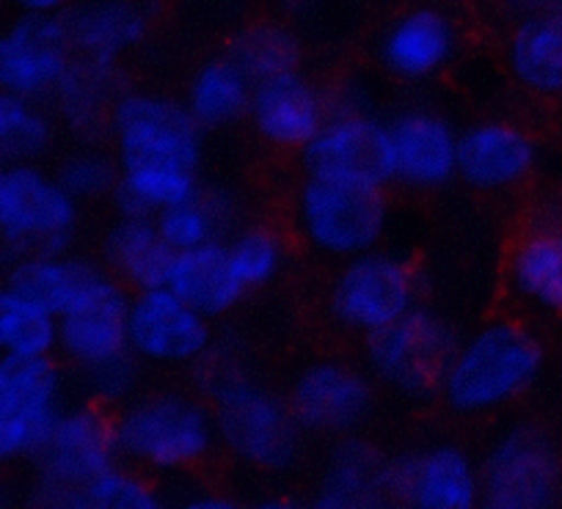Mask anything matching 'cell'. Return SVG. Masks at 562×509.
Returning a JSON list of instances; mask_svg holds the SVG:
<instances>
[{
	"label": "cell",
	"instance_id": "obj_1",
	"mask_svg": "<svg viewBox=\"0 0 562 509\" xmlns=\"http://www.w3.org/2000/svg\"><path fill=\"white\" fill-rule=\"evenodd\" d=\"M540 364L543 350L529 330L496 323L456 350L441 392L456 414H488L532 386Z\"/></svg>",
	"mask_w": 562,
	"mask_h": 509
},
{
	"label": "cell",
	"instance_id": "obj_2",
	"mask_svg": "<svg viewBox=\"0 0 562 509\" xmlns=\"http://www.w3.org/2000/svg\"><path fill=\"white\" fill-rule=\"evenodd\" d=\"M127 317V295L102 273H97L78 301L58 317V348L108 399L122 397L133 383Z\"/></svg>",
	"mask_w": 562,
	"mask_h": 509
},
{
	"label": "cell",
	"instance_id": "obj_3",
	"mask_svg": "<svg viewBox=\"0 0 562 509\" xmlns=\"http://www.w3.org/2000/svg\"><path fill=\"white\" fill-rule=\"evenodd\" d=\"M78 224V199L31 162L0 166V257L64 253Z\"/></svg>",
	"mask_w": 562,
	"mask_h": 509
},
{
	"label": "cell",
	"instance_id": "obj_4",
	"mask_svg": "<svg viewBox=\"0 0 562 509\" xmlns=\"http://www.w3.org/2000/svg\"><path fill=\"white\" fill-rule=\"evenodd\" d=\"M299 224L306 240L326 257L353 259L372 251L386 229L383 188L306 174L299 193Z\"/></svg>",
	"mask_w": 562,
	"mask_h": 509
},
{
	"label": "cell",
	"instance_id": "obj_5",
	"mask_svg": "<svg viewBox=\"0 0 562 509\" xmlns=\"http://www.w3.org/2000/svg\"><path fill=\"white\" fill-rule=\"evenodd\" d=\"M215 427L226 449L246 463L284 468L299 449V421L293 408L237 372L215 381Z\"/></svg>",
	"mask_w": 562,
	"mask_h": 509
},
{
	"label": "cell",
	"instance_id": "obj_6",
	"mask_svg": "<svg viewBox=\"0 0 562 509\" xmlns=\"http://www.w3.org/2000/svg\"><path fill=\"white\" fill-rule=\"evenodd\" d=\"M119 168L169 166L196 171L202 127L191 111L153 94H124L113 102L111 124Z\"/></svg>",
	"mask_w": 562,
	"mask_h": 509
},
{
	"label": "cell",
	"instance_id": "obj_7",
	"mask_svg": "<svg viewBox=\"0 0 562 509\" xmlns=\"http://www.w3.org/2000/svg\"><path fill=\"white\" fill-rule=\"evenodd\" d=\"M113 432L124 457L164 471L196 463L213 443V421L202 405L175 394L133 405Z\"/></svg>",
	"mask_w": 562,
	"mask_h": 509
},
{
	"label": "cell",
	"instance_id": "obj_8",
	"mask_svg": "<svg viewBox=\"0 0 562 509\" xmlns=\"http://www.w3.org/2000/svg\"><path fill=\"white\" fill-rule=\"evenodd\" d=\"M452 330L436 314L411 308L386 328L367 336V361L372 372L405 394H434L445 386L456 359Z\"/></svg>",
	"mask_w": 562,
	"mask_h": 509
},
{
	"label": "cell",
	"instance_id": "obj_9",
	"mask_svg": "<svg viewBox=\"0 0 562 509\" xmlns=\"http://www.w3.org/2000/svg\"><path fill=\"white\" fill-rule=\"evenodd\" d=\"M116 432L100 410L80 408L58 414L45 446L36 454L42 487L50 504L80 507V493L113 465Z\"/></svg>",
	"mask_w": 562,
	"mask_h": 509
},
{
	"label": "cell",
	"instance_id": "obj_10",
	"mask_svg": "<svg viewBox=\"0 0 562 509\" xmlns=\"http://www.w3.org/2000/svg\"><path fill=\"white\" fill-rule=\"evenodd\" d=\"M61 377L47 359H7L0 383V463L36 457L58 419Z\"/></svg>",
	"mask_w": 562,
	"mask_h": 509
},
{
	"label": "cell",
	"instance_id": "obj_11",
	"mask_svg": "<svg viewBox=\"0 0 562 509\" xmlns=\"http://www.w3.org/2000/svg\"><path fill=\"white\" fill-rule=\"evenodd\" d=\"M414 308V279L400 259L367 251L348 259L331 290V314L345 328L375 333Z\"/></svg>",
	"mask_w": 562,
	"mask_h": 509
},
{
	"label": "cell",
	"instance_id": "obj_12",
	"mask_svg": "<svg viewBox=\"0 0 562 509\" xmlns=\"http://www.w3.org/2000/svg\"><path fill=\"white\" fill-rule=\"evenodd\" d=\"M72 39L61 14H23L0 34V91L40 100L53 94L72 64Z\"/></svg>",
	"mask_w": 562,
	"mask_h": 509
},
{
	"label": "cell",
	"instance_id": "obj_13",
	"mask_svg": "<svg viewBox=\"0 0 562 509\" xmlns=\"http://www.w3.org/2000/svg\"><path fill=\"white\" fill-rule=\"evenodd\" d=\"M127 333L133 353L160 366L193 364L210 350L207 317L169 286L138 292L130 303Z\"/></svg>",
	"mask_w": 562,
	"mask_h": 509
},
{
	"label": "cell",
	"instance_id": "obj_14",
	"mask_svg": "<svg viewBox=\"0 0 562 509\" xmlns=\"http://www.w3.org/2000/svg\"><path fill=\"white\" fill-rule=\"evenodd\" d=\"M306 174L389 185L394 180L392 133L359 113H345L323 124L321 133L301 149Z\"/></svg>",
	"mask_w": 562,
	"mask_h": 509
},
{
	"label": "cell",
	"instance_id": "obj_15",
	"mask_svg": "<svg viewBox=\"0 0 562 509\" xmlns=\"http://www.w3.org/2000/svg\"><path fill=\"white\" fill-rule=\"evenodd\" d=\"M560 490V463L549 443L529 430L502 438L485 463L480 493L499 509L549 507Z\"/></svg>",
	"mask_w": 562,
	"mask_h": 509
},
{
	"label": "cell",
	"instance_id": "obj_16",
	"mask_svg": "<svg viewBox=\"0 0 562 509\" xmlns=\"http://www.w3.org/2000/svg\"><path fill=\"white\" fill-rule=\"evenodd\" d=\"M394 180L414 191L445 188L458 174V135L439 113L405 111L389 124Z\"/></svg>",
	"mask_w": 562,
	"mask_h": 509
},
{
	"label": "cell",
	"instance_id": "obj_17",
	"mask_svg": "<svg viewBox=\"0 0 562 509\" xmlns=\"http://www.w3.org/2000/svg\"><path fill=\"white\" fill-rule=\"evenodd\" d=\"M389 490L422 509H469L480 498V476L461 449L439 446L389 465Z\"/></svg>",
	"mask_w": 562,
	"mask_h": 509
},
{
	"label": "cell",
	"instance_id": "obj_18",
	"mask_svg": "<svg viewBox=\"0 0 562 509\" xmlns=\"http://www.w3.org/2000/svg\"><path fill=\"white\" fill-rule=\"evenodd\" d=\"M248 116L259 138L279 149H304L328 122L323 97L295 72L254 86Z\"/></svg>",
	"mask_w": 562,
	"mask_h": 509
},
{
	"label": "cell",
	"instance_id": "obj_19",
	"mask_svg": "<svg viewBox=\"0 0 562 509\" xmlns=\"http://www.w3.org/2000/svg\"><path fill=\"white\" fill-rule=\"evenodd\" d=\"M293 416L312 432H345L370 408V383L342 364H315L293 388Z\"/></svg>",
	"mask_w": 562,
	"mask_h": 509
},
{
	"label": "cell",
	"instance_id": "obj_20",
	"mask_svg": "<svg viewBox=\"0 0 562 509\" xmlns=\"http://www.w3.org/2000/svg\"><path fill=\"white\" fill-rule=\"evenodd\" d=\"M535 144L518 127L483 122L458 138V177L477 191L513 188L532 171Z\"/></svg>",
	"mask_w": 562,
	"mask_h": 509
},
{
	"label": "cell",
	"instance_id": "obj_21",
	"mask_svg": "<svg viewBox=\"0 0 562 509\" xmlns=\"http://www.w3.org/2000/svg\"><path fill=\"white\" fill-rule=\"evenodd\" d=\"M456 53V29L439 9H411L394 20L381 42V61L403 80L434 78Z\"/></svg>",
	"mask_w": 562,
	"mask_h": 509
},
{
	"label": "cell",
	"instance_id": "obj_22",
	"mask_svg": "<svg viewBox=\"0 0 562 509\" xmlns=\"http://www.w3.org/2000/svg\"><path fill=\"white\" fill-rule=\"evenodd\" d=\"M166 286L207 319L232 312L246 292L232 264L229 248L218 240L191 251H177Z\"/></svg>",
	"mask_w": 562,
	"mask_h": 509
},
{
	"label": "cell",
	"instance_id": "obj_23",
	"mask_svg": "<svg viewBox=\"0 0 562 509\" xmlns=\"http://www.w3.org/2000/svg\"><path fill=\"white\" fill-rule=\"evenodd\" d=\"M67 25L78 56L113 64L147 36L149 14L133 0H94L75 9Z\"/></svg>",
	"mask_w": 562,
	"mask_h": 509
},
{
	"label": "cell",
	"instance_id": "obj_24",
	"mask_svg": "<svg viewBox=\"0 0 562 509\" xmlns=\"http://www.w3.org/2000/svg\"><path fill=\"white\" fill-rule=\"evenodd\" d=\"M513 290L543 312L562 314V218L538 220L516 246L510 262Z\"/></svg>",
	"mask_w": 562,
	"mask_h": 509
},
{
	"label": "cell",
	"instance_id": "obj_25",
	"mask_svg": "<svg viewBox=\"0 0 562 509\" xmlns=\"http://www.w3.org/2000/svg\"><path fill=\"white\" fill-rule=\"evenodd\" d=\"M94 275V268L61 257V253H31L9 264L7 284L34 301L36 306L61 317Z\"/></svg>",
	"mask_w": 562,
	"mask_h": 509
},
{
	"label": "cell",
	"instance_id": "obj_26",
	"mask_svg": "<svg viewBox=\"0 0 562 509\" xmlns=\"http://www.w3.org/2000/svg\"><path fill=\"white\" fill-rule=\"evenodd\" d=\"M513 75L538 94H562V18H524L507 50Z\"/></svg>",
	"mask_w": 562,
	"mask_h": 509
},
{
	"label": "cell",
	"instance_id": "obj_27",
	"mask_svg": "<svg viewBox=\"0 0 562 509\" xmlns=\"http://www.w3.org/2000/svg\"><path fill=\"white\" fill-rule=\"evenodd\" d=\"M108 257L111 264L140 290L166 286L175 251L160 237L155 218H127L122 215L108 235Z\"/></svg>",
	"mask_w": 562,
	"mask_h": 509
},
{
	"label": "cell",
	"instance_id": "obj_28",
	"mask_svg": "<svg viewBox=\"0 0 562 509\" xmlns=\"http://www.w3.org/2000/svg\"><path fill=\"white\" fill-rule=\"evenodd\" d=\"M196 171L169 166L122 168L113 199L127 218H158L164 210L188 202L199 193Z\"/></svg>",
	"mask_w": 562,
	"mask_h": 509
},
{
	"label": "cell",
	"instance_id": "obj_29",
	"mask_svg": "<svg viewBox=\"0 0 562 509\" xmlns=\"http://www.w3.org/2000/svg\"><path fill=\"white\" fill-rule=\"evenodd\" d=\"M254 83L226 58L210 61L193 75L188 86V111L202 129H218L235 124L251 108Z\"/></svg>",
	"mask_w": 562,
	"mask_h": 509
},
{
	"label": "cell",
	"instance_id": "obj_30",
	"mask_svg": "<svg viewBox=\"0 0 562 509\" xmlns=\"http://www.w3.org/2000/svg\"><path fill=\"white\" fill-rule=\"evenodd\" d=\"M389 490V465L361 443H345L334 454L321 490V507H370Z\"/></svg>",
	"mask_w": 562,
	"mask_h": 509
},
{
	"label": "cell",
	"instance_id": "obj_31",
	"mask_svg": "<svg viewBox=\"0 0 562 509\" xmlns=\"http://www.w3.org/2000/svg\"><path fill=\"white\" fill-rule=\"evenodd\" d=\"M58 348V317L9 284L0 286V355L47 359Z\"/></svg>",
	"mask_w": 562,
	"mask_h": 509
},
{
	"label": "cell",
	"instance_id": "obj_32",
	"mask_svg": "<svg viewBox=\"0 0 562 509\" xmlns=\"http://www.w3.org/2000/svg\"><path fill=\"white\" fill-rule=\"evenodd\" d=\"M111 67L105 61H91V58L80 56L78 61L72 58L67 75L61 83L56 86L53 94L58 97V108L61 116L72 124L80 133H94L102 124H111L113 111V83H111Z\"/></svg>",
	"mask_w": 562,
	"mask_h": 509
},
{
	"label": "cell",
	"instance_id": "obj_33",
	"mask_svg": "<svg viewBox=\"0 0 562 509\" xmlns=\"http://www.w3.org/2000/svg\"><path fill=\"white\" fill-rule=\"evenodd\" d=\"M229 61L257 86L270 78L295 72V67H299V42L281 25H254V29H246L237 36L229 50Z\"/></svg>",
	"mask_w": 562,
	"mask_h": 509
},
{
	"label": "cell",
	"instance_id": "obj_34",
	"mask_svg": "<svg viewBox=\"0 0 562 509\" xmlns=\"http://www.w3.org/2000/svg\"><path fill=\"white\" fill-rule=\"evenodd\" d=\"M53 127L36 100L0 91V166L34 162L50 149Z\"/></svg>",
	"mask_w": 562,
	"mask_h": 509
},
{
	"label": "cell",
	"instance_id": "obj_35",
	"mask_svg": "<svg viewBox=\"0 0 562 509\" xmlns=\"http://www.w3.org/2000/svg\"><path fill=\"white\" fill-rule=\"evenodd\" d=\"M226 210L229 207L224 204V199L215 196V193H210V196L196 193L188 202L164 210L155 218V224H158L160 237L171 251H191L204 242H215L221 226L226 224Z\"/></svg>",
	"mask_w": 562,
	"mask_h": 509
},
{
	"label": "cell",
	"instance_id": "obj_36",
	"mask_svg": "<svg viewBox=\"0 0 562 509\" xmlns=\"http://www.w3.org/2000/svg\"><path fill=\"white\" fill-rule=\"evenodd\" d=\"M229 257L246 290L273 281L279 275L281 262H284V251H281L279 240L265 229L240 231L232 240Z\"/></svg>",
	"mask_w": 562,
	"mask_h": 509
},
{
	"label": "cell",
	"instance_id": "obj_37",
	"mask_svg": "<svg viewBox=\"0 0 562 509\" xmlns=\"http://www.w3.org/2000/svg\"><path fill=\"white\" fill-rule=\"evenodd\" d=\"M80 507L97 509H153L158 507V498L153 496L144 482L133 474H124L119 468L102 471L97 479L86 485L80 493Z\"/></svg>",
	"mask_w": 562,
	"mask_h": 509
},
{
	"label": "cell",
	"instance_id": "obj_38",
	"mask_svg": "<svg viewBox=\"0 0 562 509\" xmlns=\"http://www.w3.org/2000/svg\"><path fill=\"white\" fill-rule=\"evenodd\" d=\"M122 168L113 166L108 157L97 151H80L72 155L58 171V182L72 193L75 199H97L113 193Z\"/></svg>",
	"mask_w": 562,
	"mask_h": 509
},
{
	"label": "cell",
	"instance_id": "obj_39",
	"mask_svg": "<svg viewBox=\"0 0 562 509\" xmlns=\"http://www.w3.org/2000/svg\"><path fill=\"white\" fill-rule=\"evenodd\" d=\"M513 9L524 18H538V14H554L562 18V0H510Z\"/></svg>",
	"mask_w": 562,
	"mask_h": 509
},
{
	"label": "cell",
	"instance_id": "obj_40",
	"mask_svg": "<svg viewBox=\"0 0 562 509\" xmlns=\"http://www.w3.org/2000/svg\"><path fill=\"white\" fill-rule=\"evenodd\" d=\"M23 14H61L69 0H12Z\"/></svg>",
	"mask_w": 562,
	"mask_h": 509
},
{
	"label": "cell",
	"instance_id": "obj_41",
	"mask_svg": "<svg viewBox=\"0 0 562 509\" xmlns=\"http://www.w3.org/2000/svg\"><path fill=\"white\" fill-rule=\"evenodd\" d=\"M3 366H7V359L0 355V383H3Z\"/></svg>",
	"mask_w": 562,
	"mask_h": 509
}]
</instances>
